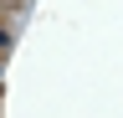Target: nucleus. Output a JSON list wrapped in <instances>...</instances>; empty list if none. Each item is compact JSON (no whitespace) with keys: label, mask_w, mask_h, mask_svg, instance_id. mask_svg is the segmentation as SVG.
Instances as JSON below:
<instances>
[{"label":"nucleus","mask_w":123,"mask_h":118,"mask_svg":"<svg viewBox=\"0 0 123 118\" xmlns=\"http://www.w3.org/2000/svg\"><path fill=\"white\" fill-rule=\"evenodd\" d=\"M5 5H15V10H26V5H31V0H5Z\"/></svg>","instance_id":"obj_1"},{"label":"nucleus","mask_w":123,"mask_h":118,"mask_svg":"<svg viewBox=\"0 0 123 118\" xmlns=\"http://www.w3.org/2000/svg\"><path fill=\"white\" fill-rule=\"evenodd\" d=\"M5 46H10V31H0V51H5Z\"/></svg>","instance_id":"obj_2"}]
</instances>
